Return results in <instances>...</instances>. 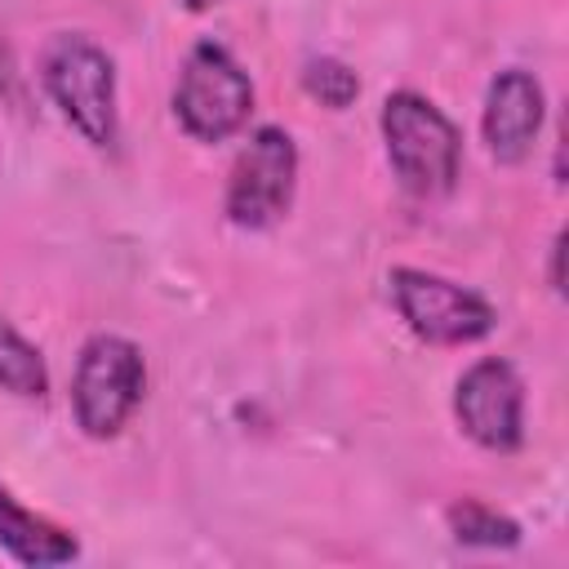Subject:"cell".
I'll list each match as a JSON object with an SVG mask.
<instances>
[{"label":"cell","mask_w":569,"mask_h":569,"mask_svg":"<svg viewBox=\"0 0 569 569\" xmlns=\"http://www.w3.org/2000/svg\"><path fill=\"white\" fill-rule=\"evenodd\" d=\"M542 84L529 71H498L485 93V142L498 164H520L542 129Z\"/></svg>","instance_id":"cell-8"},{"label":"cell","mask_w":569,"mask_h":569,"mask_svg":"<svg viewBox=\"0 0 569 569\" xmlns=\"http://www.w3.org/2000/svg\"><path fill=\"white\" fill-rule=\"evenodd\" d=\"M302 84H307L311 98H320V102L333 107V111L351 107L356 93H360V76H356L347 62H338V58H311L307 71H302Z\"/></svg>","instance_id":"cell-12"},{"label":"cell","mask_w":569,"mask_h":569,"mask_svg":"<svg viewBox=\"0 0 569 569\" xmlns=\"http://www.w3.org/2000/svg\"><path fill=\"white\" fill-rule=\"evenodd\" d=\"M0 387L13 396H27V400H40L49 391L44 356L9 320H0Z\"/></svg>","instance_id":"cell-10"},{"label":"cell","mask_w":569,"mask_h":569,"mask_svg":"<svg viewBox=\"0 0 569 569\" xmlns=\"http://www.w3.org/2000/svg\"><path fill=\"white\" fill-rule=\"evenodd\" d=\"M0 547L18 565H31V569H40V565H67V560L80 556V542L67 529H58L53 520L27 511L4 485H0Z\"/></svg>","instance_id":"cell-9"},{"label":"cell","mask_w":569,"mask_h":569,"mask_svg":"<svg viewBox=\"0 0 569 569\" xmlns=\"http://www.w3.org/2000/svg\"><path fill=\"white\" fill-rule=\"evenodd\" d=\"M298 147L280 124H262L231 164L227 182V218L244 231H262L280 222L293 204Z\"/></svg>","instance_id":"cell-6"},{"label":"cell","mask_w":569,"mask_h":569,"mask_svg":"<svg viewBox=\"0 0 569 569\" xmlns=\"http://www.w3.org/2000/svg\"><path fill=\"white\" fill-rule=\"evenodd\" d=\"M382 138H387V160L405 191L422 200L453 191L458 160H462V133L436 102L409 89L391 93L382 102Z\"/></svg>","instance_id":"cell-1"},{"label":"cell","mask_w":569,"mask_h":569,"mask_svg":"<svg viewBox=\"0 0 569 569\" xmlns=\"http://www.w3.org/2000/svg\"><path fill=\"white\" fill-rule=\"evenodd\" d=\"M191 13H204V9H213V4H222V0H182Z\"/></svg>","instance_id":"cell-14"},{"label":"cell","mask_w":569,"mask_h":569,"mask_svg":"<svg viewBox=\"0 0 569 569\" xmlns=\"http://www.w3.org/2000/svg\"><path fill=\"white\" fill-rule=\"evenodd\" d=\"M449 529L462 547H516L520 542V525L476 498H462L449 507Z\"/></svg>","instance_id":"cell-11"},{"label":"cell","mask_w":569,"mask_h":569,"mask_svg":"<svg viewBox=\"0 0 569 569\" xmlns=\"http://www.w3.org/2000/svg\"><path fill=\"white\" fill-rule=\"evenodd\" d=\"M147 387L142 351L120 333H98L80 347L71 378V409L84 436L111 440L138 409Z\"/></svg>","instance_id":"cell-3"},{"label":"cell","mask_w":569,"mask_h":569,"mask_svg":"<svg viewBox=\"0 0 569 569\" xmlns=\"http://www.w3.org/2000/svg\"><path fill=\"white\" fill-rule=\"evenodd\" d=\"M387 284H391V302H396L400 320L427 342L462 347V342H480L498 325L493 307L480 293H471L445 276H431L418 267H396Z\"/></svg>","instance_id":"cell-5"},{"label":"cell","mask_w":569,"mask_h":569,"mask_svg":"<svg viewBox=\"0 0 569 569\" xmlns=\"http://www.w3.org/2000/svg\"><path fill=\"white\" fill-rule=\"evenodd\" d=\"M560 258H565V236H556V244H551V289H556V293H565V276H560Z\"/></svg>","instance_id":"cell-13"},{"label":"cell","mask_w":569,"mask_h":569,"mask_svg":"<svg viewBox=\"0 0 569 569\" xmlns=\"http://www.w3.org/2000/svg\"><path fill=\"white\" fill-rule=\"evenodd\" d=\"M253 111V84L244 67L213 40H200L178 76L173 89V116L178 124L200 138V142H222L231 138Z\"/></svg>","instance_id":"cell-4"},{"label":"cell","mask_w":569,"mask_h":569,"mask_svg":"<svg viewBox=\"0 0 569 569\" xmlns=\"http://www.w3.org/2000/svg\"><path fill=\"white\" fill-rule=\"evenodd\" d=\"M453 413H458L462 431L476 445H485L493 453H511L525 440V387H520V373L498 356L476 360L453 387Z\"/></svg>","instance_id":"cell-7"},{"label":"cell","mask_w":569,"mask_h":569,"mask_svg":"<svg viewBox=\"0 0 569 569\" xmlns=\"http://www.w3.org/2000/svg\"><path fill=\"white\" fill-rule=\"evenodd\" d=\"M40 80L84 142H116V67L107 49H98L89 36H53L40 58Z\"/></svg>","instance_id":"cell-2"}]
</instances>
